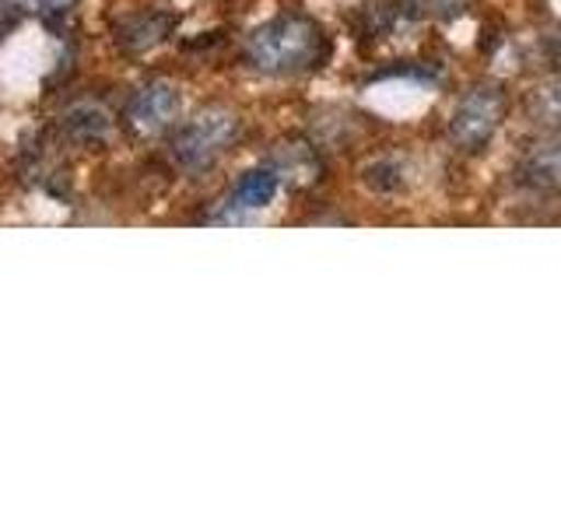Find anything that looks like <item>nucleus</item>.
Segmentation results:
<instances>
[{
  "instance_id": "nucleus-4",
  "label": "nucleus",
  "mask_w": 561,
  "mask_h": 526,
  "mask_svg": "<svg viewBox=\"0 0 561 526\" xmlns=\"http://www.w3.org/2000/svg\"><path fill=\"white\" fill-rule=\"evenodd\" d=\"M183 110V99H180V88H172L165 81H154L148 88H140V92L130 99L127 105V127L140 137H154L169 130L175 116Z\"/></svg>"
},
{
  "instance_id": "nucleus-1",
  "label": "nucleus",
  "mask_w": 561,
  "mask_h": 526,
  "mask_svg": "<svg viewBox=\"0 0 561 526\" xmlns=\"http://www.w3.org/2000/svg\"><path fill=\"white\" fill-rule=\"evenodd\" d=\"M327 57V35L309 18H274L245 39V60L263 75H298Z\"/></svg>"
},
{
  "instance_id": "nucleus-3",
  "label": "nucleus",
  "mask_w": 561,
  "mask_h": 526,
  "mask_svg": "<svg viewBox=\"0 0 561 526\" xmlns=\"http://www.w3.org/2000/svg\"><path fill=\"white\" fill-rule=\"evenodd\" d=\"M505 113V99L499 88H470V92L456 102V110L449 116V134L460 148H481L491 140V134L499 130Z\"/></svg>"
},
{
  "instance_id": "nucleus-5",
  "label": "nucleus",
  "mask_w": 561,
  "mask_h": 526,
  "mask_svg": "<svg viewBox=\"0 0 561 526\" xmlns=\"http://www.w3.org/2000/svg\"><path fill=\"white\" fill-rule=\"evenodd\" d=\"M280 183H285V180H280L274 165L242 172V180L236 183L232 197L225 201V207L210 221H221V225H228V221H245V218L253 215V210H263V207L274 204Z\"/></svg>"
},
{
  "instance_id": "nucleus-7",
  "label": "nucleus",
  "mask_w": 561,
  "mask_h": 526,
  "mask_svg": "<svg viewBox=\"0 0 561 526\" xmlns=\"http://www.w3.org/2000/svg\"><path fill=\"white\" fill-rule=\"evenodd\" d=\"M67 130L78 140H99L110 130V119H105V113L95 110V105H78V110L67 113Z\"/></svg>"
},
{
  "instance_id": "nucleus-12",
  "label": "nucleus",
  "mask_w": 561,
  "mask_h": 526,
  "mask_svg": "<svg viewBox=\"0 0 561 526\" xmlns=\"http://www.w3.org/2000/svg\"><path fill=\"white\" fill-rule=\"evenodd\" d=\"M4 4H8V0H0V18H4Z\"/></svg>"
},
{
  "instance_id": "nucleus-10",
  "label": "nucleus",
  "mask_w": 561,
  "mask_h": 526,
  "mask_svg": "<svg viewBox=\"0 0 561 526\" xmlns=\"http://www.w3.org/2000/svg\"><path fill=\"white\" fill-rule=\"evenodd\" d=\"M169 25H172L169 18H137L134 28H127V35H123V43L134 46V49H148L158 39H165Z\"/></svg>"
},
{
  "instance_id": "nucleus-6",
  "label": "nucleus",
  "mask_w": 561,
  "mask_h": 526,
  "mask_svg": "<svg viewBox=\"0 0 561 526\" xmlns=\"http://www.w3.org/2000/svg\"><path fill=\"white\" fill-rule=\"evenodd\" d=\"M274 169L280 180H295V175H298V183L320 180V158H316L312 148H306V145H291L285 155H280V162Z\"/></svg>"
},
{
  "instance_id": "nucleus-9",
  "label": "nucleus",
  "mask_w": 561,
  "mask_h": 526,
  "mask_svg": "<svg viewBox=\"0 0 561 526\" xmlns=\"http://www.w3.org/2000/svg\"><path fill=\"white\" fill-rule=\"evenodd\" d=\"M530 110H534V116H537V119L554 123V127H561V81H548V84L534 88V95H530Z\"/></svg>"
},
{
  "instance_id": "nucleus-2",
  "label": "nucleus",
  "mask_w": 561,
  "mask_h": 526,
  "mask_svg": "<svg viewBox=\"0 0 561 526\" xmlns=\"http://www.w3.org/2000/svg\"><path fill=\"white\" fill-rule=\"evenodd\" d=\"M239 116L228 110H204L186 119L172 137V158L190 172L210 169L218 158L236 145Z\"/></svg>"
},
{
  "instance_id": "nucleus-11",
  "label": "nucleus",
  "mask_w": 561,
  "mask_h": 526,
  "mask_svg": "<svg viewBox=\"0 0 561 526\" xmlns=\"http://www.w3.org/2000/svg\"><path fill=\"white\" fill-rule=\"evenodd\" d=\"M8 4H32V8H43V11H60L70 4V0H8Z\"/></svg>"
},
{
  "instance_id": "nucleus-8",
  "label": "nucleus",
  "mask_w": 561,
  "mask_h": 526,
  "mask_svg": "<svg viewBox=\"0 0 561 526\" xmlns=\"http://www.w3.org/2000/svg\"><path fill=\"white\" fill-rule=\"evenodd\" d=\"M530 172L537 180H548V183L561 180V134L537 145V151L530 155Z\"/></svg>"
}]
</instances>
